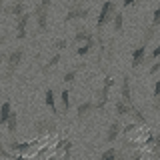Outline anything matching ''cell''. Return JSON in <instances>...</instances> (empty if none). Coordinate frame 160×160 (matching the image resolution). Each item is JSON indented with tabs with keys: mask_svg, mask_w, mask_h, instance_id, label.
<instances>
[{
	"mask_svg": "<svg viewBox=\"0 0 160 160\" xmlns=\"http://www.w3.org/2000/svg\"><path fill=\"white\" fill-rule=\"evenodd\" d=\"M132 160H140V154H136V156H134V158H132Z\"/></svg>",
	"mask_w": 160,
	"mask_h": 160,
	"instance_id": "cell-31",
	"label": "cell"
},
{
	"mask_svg": "<svg viewBox=\"0 0 160 160\" xmlns=\"http://www.w3.org/2000/svg\"><path fill=\"white\" fill-rule=\"evenodd\" d=\"M152 26L154 28H158L160 26V6L154 10V18H152Z\"/></svg>",
	"mask_w": 160,
	"mask_h": 160,
	"instance_id": "cell-24",
	"label": "cell"
},
{
	"mask_svg": "<svg viewBox=\"0 0 160 160\" xmlns=\"http://www.w3.org/2000/svg\"><path fill=\"white\" fill-rule=\"evenodd\" d=\"M114 32H120V30H122V24H124V18H122V12H116V14H114Z\"/></svg>",
	"mask_w": 160,
	"mask_h": 160,
	"instance_id": "cell-15",
	"label": "cell"
},
{
	"mask_svg": "<svg viewBox=\"0 0 160 160\" xmlns=\"http://www.w3.org/2000/svg\"><path fill=\"white\" fill-rule=\"evenodd\" d=\"M146 46L148 44H140V46L132 52V68H138L140 64L144 62V58H146Z\"/></svg>",
	"mask_w": 160,
	"mask_h": 160,
	"instance_id": "cell-3",
	"label": "cell"
},
{
	"mask_svg": "<svg viewBox=\"0 0 160 160\" xmlns=\"http://www.w3.org/2000/svg\"><path fill=\"white\" fill-rule=\"evenodd\" d=\"M158 56H160V46H156V48L152 50V54H150V60H156Z\"/></svg>",
	"mask_w": 160,
	"mask_h": 160,
	"instance_id": "cell-27",
	"label": "cell"
},
{
	"mask_svg": "<svg viewBox=\"0 0 160 160\" xmlns=\"http://www.w3.org/2000/svg\"><path fill=\"white\" fill-rule=\"evenodd\" d=\"M92 46H94V38H92V40H88L84 46H80V48L76 50V54H78V56H84L86 52H90V48H92Z\"/></svg>",
	"mask_w": 160,
	"mask_h": 160,
	"instance_id": "cell-21",
	"label": "cell"
},
{
	"mask_svg": "<svg viewBox=\"0 0 160 160\" xmlns=\"http://www.w3.org/2000/svg\"><path fill=\"white\" fill-rule=\"evenodd\" d=\"M154 96L160 98V80H156V84H154Z\"/></svg>",
	"mask_w": 160,
	"mask_h": 160,
	"instance_id": "cell-28",
	"label": "cell"
},
{
	"mask_svg": "<svg viewBox=\"0 0 160 160\" xmlns=\"http://www.w3.org/2000/svg\"><path fill=\"white\" fill-rule=\"evenodd\" d=\"M6 126H8V132L14 136L16 126H18V116H16V112H10V116H8V120H6Z\"/></svg>",
	"mask_w": 160,
	"mask_h": 160,
	"instance_id": "cell-12",
	"label": "cell"
},
{
	"mask_svg": "<svg viewBox=\"0 0 160 160\" xmlns=\"http://www.w3.org/2000/svg\"><path fill=\"white\" fill-rule=\"evenodd\" d=\"M134 2H136V0H124V6H132Z\"/></svg>",
	"mask_w": 160,
	"mask_h": 160,
	"instance_id": "cell-30",
	"label": "cell"
},
{
	"mask_svg": "<svg viewBox=\"0 0 160 160\" xmlns=\"http://www.w3.org/2000/svg\"><path fill=\"white\" fill-rule=\"evenodd\" d=\"M10 148H12V150H28V148H32V142H22V144L12 142V144H10Z\"/></svg>",
	"mask_w": 160,
	"mask_h": 160,
	"instance_id": "cell-23",
	"label": "cell"
},
{
	"mask_svg": "<svg viewBox=\"0 0 160 160\" xmlns=\"http://www.w3.org/2000/svg\"><path fill=\"white\" fill-rule=\"evenodd\" d=\"M60 100H62V108H64V112H68V108H70V98H68V90H66V88L60 92Z\"/></svg>",
	"mask_w": 160,
	"mask_h": 160,
	"instance_id": "cell-18",
	"label": "cell"
},
{
	"mask_svg": "<svg viewBox=\"0 0 160 160\" xmlns=\"http://www.w3.org/2000/svg\"><path fill=\"white\" fill-rule=\"evenodd\" d=\"M76 76H78V68H72V70H68V72L64 74V82H66V84H72L74 80H76Z\"/></svg>",
	"mask_w": 160,
	"mask_h": 160,
	"instance_id": "cell-17",
	"label": "cell"
},
{
	"mask_svg": "<svg viewBox=\"0 0 160 160\" xmlns=\"http://www.w3.org/2000/svg\"><path fill=\"white\" fill-rule=\"evenodd\" d=\"M58 62H60V54H54V56H52V58H50L48 62H46V66H44L42 70H44V72H48V70H52V68L56 66Z\"/></svg>",
	"mask_w": 160,
	"mask_h": 160,
	"instance_id": "cell-20",
	"label": "cell"
},
{
	"mask_svg": "<svg viewBox=\"0 0 160 160\" xmlns=\"http://www.w3.org/2000/svg\"><path fill=\"white\" fill-rule=\"evenodd\" d=\"M24 58V50L18 48V50H12V52L8 54V76H12L14 72H16V68L20 66V62H22Z\"/></svg>",
	"mask_w": 160,
	"mask_h": 160,
	"instance_id": "cell-2",
	"label": "cell"
},
{
	"mask_svg": "<svg viewBox=\"0 0 160 160\" xmlns=\"http://www.w3.org/2000/svg\"><path fill=\"white\" fill-rule=\"evenodd\" d=\"M116 112H118V116H126V114L132 112V106H128L124 100H118L116 102Z\"/></svg>",
	"mask_w": 160,
	"mask_h": 160,
	"instance_id": "cell-14",
	"label": "cell"
},
{
	"mask_svg": "<svg viewBox=\"0 0 160 160\" xmlns=\"http://www.w3.org/2000/svg\"><path fill=\"white\" fill-rule=\"evenodd\" d=\"M38 28L46 30V10H42V8H38Z\"/></svg>",
	"mask_w": 160,
	"mask_h": 160,
	"instance_id": "cell-16",
	"label": "cell"
},
{
	"mask_svg": "<svg viewBox=\"0 0 160 160\" xmlns=\"http://www.w3.org/2000/svg\"><path fill=\"white\" fill-rule=\"evenodd\" d=\"M120 100H124L128 106H132V96H130V82H128V76L124 78V82H122V98H120Z\"/></svg>",
	"mask_w": 160,
	"mask_h": 160,
	"instance_id": "cell-7",
	"label": "cell"
},
{
	"mask_svg": "<svg viewBox=\"0 0 160 160\" xmlns=\"http://www.w3.org/2000/svg\"><path fill=\"white\" fill-rule=\"evenodd\" d=\"M10 112H12V104L8 102H4L2 106H0V124H6V120H8V116H10Z\"/></svg>",
	"mask_w": 160,
	"mask_h": 160,
	"instance_id": "cell-9",
	"label": "cell"
},
{
	"mask_svg": "<svg viewBox=\"0 0 160 160\" xmlns=\"http://www.w3.org/2000/svg\"><path fill=\"white\" fill-rule=\"evenodd\" d=\"M116 148H108V150H104V154H102V158L100 160H116Z\"/></svg>",
	"mask_w": 160,
	"mask_h": 160,
	"instance_id": "cell-22",
	"label": "cell"
},
{
	"mask_svg": "<svg viewBox=\"0 0 160 160\" xmlns=\"http://www.w3.org/2000/svg\"><path fill=\"white\" fill-rule=\"evenodd\" d=\"M50 2H52V0H42V2H40V6H38V8H42V10H46V8L50 6Z\"/></svg>",
	"mask_w": 160,
	"mask_h": 160,
	"instance_id": "cell-29",
	"label": "cell"
},
{
	"mask_svg": "<svg viewBox=\"0 0 160 160\" xmlns=\"http://www.w3.org/2000/svg\"><path fill=\"white\" fill-rule=\"evenodd\" d=\"M90 14V10L88 8H80V6H74L72 10L68 12V16L64 18V22H70V20H74V18H86Z\"/></svg>",
	"mask_w": 160,
	"mask_h": 160,
	"instance_id": "cell-4",
	"label": "cell"
},
{
	"mask_svg": "<svg viewBox=\"0 0 160 160\" xmlns=\"http://www.w3.org/2000/svg\"><path fill=\"white\" fill-rule=\"evenodd\" d=\"M118 132H120V124L114 120V122L108 126V130H106V142H108V144L114 142V140H116V136H118Z\"/></svg>",
	"mask_w": 160,
	"mask_h": 160,
	"instance_id": "cell-6",
	"label": "cell"
},
{
	"mask_svg": "<svg viewBox=\"0 0 160 160\" xmlns=\"http://www.w3.org/2000/svg\"><path fill=\"white\" fill-rule=\"evenodd\" d=\"M158 70H160V62H154L152 66H150V70H148V72H150V74H156Z\"/></svg>",
	"mask_w": 160,
	"mask_h": 160,
	"instance_id": "cell-26",
	"label": "cell"
},
{
	"mask_svg": "<svg viewBox=\"0 0 160 160\" xmlns=\"http://www.w3.org/2000/svg\"><path fill=\"white\" fill-rule=\"evenodd\" d=\"M158 110H160V98H158Z\"/></svg>",
	"mask_w": 160,
	"mask_h": 160,
	"instance_id": "cell-32",
	"label": "cell"
},
{
	"mask_svg": "<svg viewBox=\"0 0 160 160\" xmlns=\"http://www.w3.org/2000/svg\"><path fill=\"white\" fill-rule=\"evenodd\" d=\"M66 40H64V38H60V40H56V42H54V48H56V50H64V48H66Z\"/></svg>",
	"mask_w": 160,
	"mask_h": 160,
	"instance_id": "cell-25",
	"label": "cell"
},
{
	"mask_svg": "<svg viewBox=\"0 0 160 160\" xmlns=\"http://www.w3.org/2000/svg\"><path fill=\"white\" fill-rule=\"evenodd\" d=\"M74 40H76V42H82V40H92V36H90L88 34V30H76V36H74Z\"/></svg>",
	"mask_w": 160,
	"mask_h": 160,
	"instance_id": "cell-19",
	"label": "cell"
},
{
	"mask_svg": "<svg viewBox=\"0 0 160 160\" xmlns=\"http://www.w3.org/2000/svg\"><path fill=\"white\" fill-rule=\"evenodd\" d=\"M36 128H38V132H54L56 130V126L52 122H48V120H38Z\"/></svg>",
	"mask_w": 160,
	"mask_h": 160,
	"instance_id": "cell-13",
	"label": "cell"
},
{
	"mask_svg": "<svg viewBox=\"0 0 160 160\" xmlns=\"http://www.w3.org/2000/svg\"><path fill=\"white\" fill-rule=\"evenodd\" d=\"M94 110V102H90V100H86V102H82V104H78V108H76V116L78 120L80 118H86L90 112Z\"/></svg>",
	"mask_w": 160,
	"mask_h": 160,
	"instance_id": "cell-5",
	"label": "cell"
},
{
	"mask_svg": "<svg viewBox=\"0 0 160 160\" xmlns=\"http://www.w3.org/2000/svg\"><path fill=\"white\" fill-rule=\"evenodd\" d=\"M44 102H46V106L52 110L54 114H60V112H58V108H56V104H54V92H52L50 88L46 90V92H44Z\"/></svg>",
	"mask_w": 160,
	"mask_h": 160,
	"instance_id": "cell-8",
	"label": "cell"
},
{
	"mask_svg": "<svg viewBox=\"0 0 160 160\" xmlns=\"http://www.w3.org/2000/svg\"><path fill=\"white\" fill-rule=\"evenodd\" d=\"M26 22H28V14L24 12L22 16H18V32H16V38H24V36H26V32H24Z\"/></svg>",
	"mask_w": 160,
	"mask_h": 160,
	"instance_id": "cell-11",
	"label": "cell"
},
{
	"mask_svg": "<svg viewBox=\"0 0 160 160\" xmlns=\"http://www.w3.org/2000/svg\"><path fill=\"white\" fill-rule=\"evenodd\" d=\"M4 12H6V14H16V18H18V16H22V14H24V2H16V4H12V6L4 8Z\"/></svg>",
	"mask_w": 160,
	"mask_h": 160,
	"instance_id": "cell-10",
	"label": "cell"
},
{
	"mask_svg": "<svg viewBox=\"0 0 160 160\" xmlns=\"http://www.w3.org/2000/svg\"><path fill=\"white\" fill-rule=\"evenodd\" d=\"M114 14H116V6H114V2H112V0H106V2H104V6H102V10H100L98 22H96L98 28H102L104 24H106V20H112Z\"/></svg>",
	"mask_w": 160,
	"mask_h": 160,
	"instance_id": "cell-1",
	"label": "cell"
}]
</instances>
